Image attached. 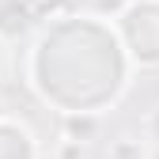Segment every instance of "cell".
<instances>
[{"label":"cell","mask_w":159,"mask_h":159,"mask_svg":"<svg viewBox=\"0 0 159 159\" xmlns=\"http://www.w3.org/2000/svg\"><path fill=\"white\" fill-rule=\"evenodd\" d=\"M68 133H76V136H91V133H95V121H91V117H84V121H80V117H72V121H68Z\"/></svg>","instance_id":"1"},{"label":"cell","mask_w":159,"mask_h":159,"mask_svg":"<svg viewBox=\"0 0 159 159\" xmlns=\"http://www.w3.org/2000/svg\"><path fill=\"white\" fill-rule=\"evenodd\" d=\"M152 129H155V133H159V117H155V121H152Z\"/></svg>","instance_id":"2"},{"label":"cell","mask_w":159,"mask_h":159,"mask_svg":"<svg viewBox=\"0 0 159 159\" xmlns=\"http://www.w3.org/2000/svg\"><path fill=\"white\" fill-rule=\"evenodd\" d=\"M155 159H159V148H155Z\"/></svg>","instance_id":"3"}]
</instances>
